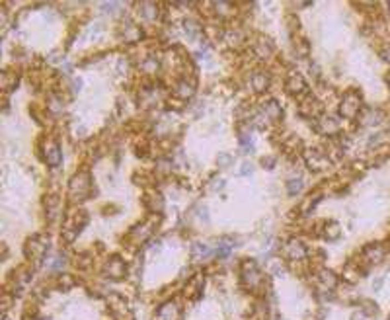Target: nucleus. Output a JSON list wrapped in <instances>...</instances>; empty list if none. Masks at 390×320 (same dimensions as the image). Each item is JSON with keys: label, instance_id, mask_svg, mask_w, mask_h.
<instances>
[{"label": "nucleus", "instance_id": "f257e3e1", "mask_svg": "<svg viewBox=\"0 0 390 320\" xmlns=\"http://www.w3.org/2000/svg\"><path fill=\"white\" fill-rule=\"evenodd\" d=\"M88 223V217L84 211H76V209H70L66 217H64V221H62V226H60V240L64 242V244H70V242H74L76 240V236L80 234V230H82V226Z\"/></svg>", "mask_w": 390, "mask_h": 320}, {"label": "nucleus", "instance_id": "f03ea898", "mask_svg": "<svg viewBox=\"0 0 390 320\" xmlns=\"http://www.w3.org/2000/svg\"><path fill=\"white\" fill-rule=\"evenodd\" d=\"M92 193V176L88 170H78L68 182V195L74 201H84Z\"/></svg>", "mask_w": 390, "mask_h": 320}, {"label": "nucleus", "instance_id": "7ed1b4c3", "mask_svg": "<svg viewBox=\"0 0 390 320\" xmlns=\"http://www.w3.org/2000/svg\"><path fill=\"white\" fill-rule=\"evenodd\" d=\"M242 283L252 291H258L264 287L266 275L260 271V267L254 260H248V258L242 260Z\"/></svg>", "mask_w": 390, "mask_h": 320}, {"label": "nucleus", "instance_id": "20e7f679", "mask_svg": "<svg viewBox=\"0 0 390 320\" xmlns=\"http://www.w3.org/2000/svg\"><path fill=\"white\" fill-rule=\"evenodd\" d=\"M361 109H363L361 94H359V92H355V90L345 92V96H343L341 104H339V107H337L339 115H341V117H345V119H353V117H357V115L361 113Z\"/></svg>", "mask_w": 390, "mask_h": 320}, {"label": "nucleus", "instance_id": "39448f33", "mask_svg": "<svg viewBox=\"0 0 390 320\" xmlns=\"http://www.w3.org/2000/svg\"><path fill=\"white\" fill-rule=\"evenodd\" d=\"M302 157H304V162L308 164V168L314 170V172H320V170L328 168L330 162H332L330 157H328V153H326L324 149H318V147L304 149V151H302Z\"/></svg>", "mask_w": 390, "mask_h": 320}, {"label": "nucleus", "instance_id": "423d86ee", "mask_svg": "<svg viewBox=\"0 0 390 320\" xmlns=\"http://www.w3.org/2000/svg\"><path fill=\"white\" fill-rule=\"evenodd\" d=\"M47 248H49V240L43 234H33V236L28 238V242L24 246V252H26V256L30 260H35L37 262V260H41L45 256Z\"/></svg>", "mask_w": 390, "mask_h": 320}, {"label": "nucleus", "instance_id": "0eeeda50", "mask_svg": "<svg viewBox=\"0 0 390 320\" xmlns=\"http://www.w3.org/2000/svg\"><path fill=\"white\" fill-rule=\"evenodd\" d=\"M285 92L289 96H293V98H299V100L302 96H306L308 94V86H306V80L302 78V74L291 70L287 74V78H285Z\"/></svg>", "mask_w": 390, "mask_h": 320}, {"label": "nucleus", "instance_id": "6e6552de", "mask_svg": "<svg viewBox=\"0 0 390 320\" xmlns=\"http://www.w3.org/2000/svg\"><path fill=\"white\" fill-rule=\"evenodd\" d=\"M299 113H300L302 117L318 119V117L322 115V102H320L316 96H312V94L308 92V94L302 96L300 102H299Z\"/></svg>", "mask_w": 390, "mask_h": 320}, {"label": "nucleus", "instance_id": "1a4fd4ad", "mask_svg": "<svg viewBox=\"0 0 390 320\" xmlns=\"http://www.w3.org/2000/svg\"><path fill=\"white\" fill-rule=\"evenodd\" d=\"M195 90H197V80L193 76H187L185 74V76H181V78H178L174 82V96L178 100H189V98H193Z\"/></svg>", "mask_w": 390, "mask_h": 320}, {"label": "nucleus", "instance_id": "9d476101", "mask_svg": "<svg viewBox=\"0 0 390 320\" xmlns=\"http://www.w3.org/2000/svg\"><path fill=\"white\" fill-rule=\"evenodd\" d=\"M154 228H156V221H147V223H139L135 224L131 230H129V240L135 242V244H143L147 242L152 234H154Z\"/></svg>", "mask_w": 390, "mask_h": 320}, {"label": "nucleus", "instance_id": "9b49d317", "mask_svg": "<svg viewBox=\"0 0 390 320\" xmlns=\"http://www.w3.org/2000/svg\"><path fill=\"white\" fill-rule=\"evenodd\" d=\"M281 252H283V256H285L287 260H291V262H300V260H304V258L308 256L306 246H304L300 240H297V238L287 240V242L283 244Z\"/></svg>", "mask_w": 390, "mask_h": 320}, {"label": "nucleus", "instance_id": "f8f14e48", "mask_svg": "<svg viewBox=\"0 0 390 320\" xmlns=\"http://www.w3.org/2000/svg\"><path fill=\"white\" fill-rule=\"evenodd\" d=\"M127 269H129V267H127V264H125L123 258L112 256V258L104 264V275L110 277V279H121V277L127 275Z\"/></svg>", "mask_w": 390, "mask_h": 320}, {"label": "nucleus", "instance_id": "ddd939ff", "mask_svg": "<svg viewBox=\"0 0 390 320\" xmlns=\"http://www.w3.org/2000/svg\"><path fill=\"white\" fill-rule=\"evenodd\" d=\"M250 84H252V90L262 94V92H268L270 86H271V74L270 70H264V68H256L250 76Z\"/></svg>", "mask_w": 390, "mask_h": 320}, {"label": "nucleus", "instance_id": "4468645a", "mask_svg": "<svg viewBox=\"0 0 390 320\" xmlns=\"http://www.w3.org/2000/svg\"><path fill=\"white\" fill-rule=\"evenodd\" d=\"M43 160L51 166V168H57L62 160V151H60V145L57 143L55 139H47L45 141V147H43Z\"/></svg>", "mask_w": 390, "mask_h": 320}, {"label": "nucleus", "instance_id": "2eb2a0df", "mask_svg": "<svg viewBox=\"0 0 390 320\" xmlns=\"http://www.w3.org/2000/svg\"><path fill=\"white\" fill-rule=\"evenodd\" d=\"M181 317V311H180V305L174 303V301H166L162 303L156 313H154V319L156 320H180Z\"/></svg>", "mask_w": 390, "mask_h": 320}, {"label": "nucleus", "instance_id": "dca6fc26", "mask_svg": "<svg viewBox=\"0 0 390 320\" xmlns=\"http://www.w3.org/2000/svg\"><path fill=\"white\" fill-rule=\"evenodd\" d=\"M316 129L322 135H339V119L334 115H320L316 119Z\"/></svg>", "mask_w": 390, "mask_h": 320}, {"label": "nucleus", "instance_id": "f3484780", "mask_svg": "<svg viewBox=\"0 0 390 320\" xmlns=\"http://www.w3.org/2000/svg\"><path fill=\"white\" fill-rule=\"evenodd\" d=\"M31 277H33V269H30V267H20L18 271H14V275H12L14 293H16V295L22 293V291L28 287V283H30Z\"/></svg>", "mask_w": 390, "mask_h": 320}, {"label": "nucleus", "instance_id": "a211bd4d", "mask_svg": "<svg viewBox=\"0 0 390 320\" xmlns=\"http://www.w3.org/2000/svg\"><path fill=\"white\" fill-rule=\"evenodd\" d=\"M139 16L149 24H156L160 18V6L156 2H143L139 4Z\"/></svg>", "mask_w": 390, "mask_h": 320}, {"label": "nucleus", "instance_id": "6ab92c4d", "mask_svg": "<svg viewBox=\"0 0 390 320\" xmlns=\"http://www.w3.org/2000/svg\"><path fill=\"white\" fill-rule=\"evenodd\" d=\"M260 111L266 115L268 121H281L283 119V107H281V104H279L277 100H266V102H262Z\"/></svg>", "mask_w": 390, "mask_h": 320}, {"label": "nucleus", "instance_id": "aec40b11", "mask_svg": "<svg viewBox=\"0 0 390 320\" xmlns=\"http://www.w3.org/2000/svg\"><path fill=\"white\" fill-rule=\"evenodd\" d=\"M139 100L145 107H154L160 100H162V94H160V88L156 86H145L139 94Z\"/></svg>", "mask_w": 390, "mask_h": 320}, {"label": "nucleus", "instance_id": "412c9836", "mask_svg": "<svg viewBox=\"0 0 390 320\" xmlns=\"http://www.w3.org/2000/svg\"><path fill=\"white\" fill-rule=\"evenodd\" d=\"M43 207H45V219L47 223H55L59 217V209H60V199L57 193H49L43 199Z\"/></svg>", "mask_w": 390, "mask_h": 320}, {"label": "nucleus", "instance_id": "4be33fe9", "mask_svg": "<svg viewBox=\"0 0 390 320\" xmlns=\"http://www.w3.org/2000/svg\"><path fill=\"white\" fill-rule=\"evenodd\" d=\"M223 39L226 41L228 47L238 49V47H242V45L246 43V33H244L240 28H228L223 33Z\"/></svg>", "mask_w": 390, "mask_h": 320}, {"label": "nucleus", "instance_id": "5701e85b", "mask_svg": "<svg viewBox=\"0 0 390 320\" xmlns=\"http://www.w3.org/2000/svg\"><path fill=\"white\" fill-rule=\"evenodd\" d=\"M119 35L123 37V41H141L145 33H143V30H141L137 24L125 22V24H121V28H119Z\"/></svg>", "mask_w": 390, "mask_h": 320}, {"label": "nucleus", "instance_id": "b1692460", "mask_svg": "<svg viewBox=\"0 0 390 320\" xmlns=\"http://www.w3.org/2000/svg\"><path fill=\"white\" fill-rule=\"evenodd\" d=\"M273 53H275V45H273V41L270 37L262 35V37H258L254 41V55H258L260 59H270Z\"/></svg>", "mask_w": 390, "mask_h": 320}, {"label": "nucleus", "instance_id": "393cba45", "mask_svg": "<svg viewBox=\"0 0 390 320\" xmlns=\"http://www.w3.org/2000/svg\"><path fill=\"white\" fill-rule=\"evenodd\" d=\"M143 201H145V205L149 207V211H152V213H160V211L164 209V197H162L158 192L147 193V195L143 197Z\"/></svg>", "mask_w": 390, "mask_h": 320}, {"label": "nucleus", "instance_id": "a878e982", "mask_svg": "<svg viewBox=\"0 0 390 320\" xmlns=\"http://www.w3.org/2000/svg\"><path fill=\"white\" fill-rule=\"evenodd\" d=\"M363 256L373 264V262H381L383 258H385V248H383V244H379V242H371V244H367L365 248H363Z\"/></svg>", "mask_w": 390, "mask_h": 320}, {"label": "nucleus", "instance_id": "bb28decb", "mask_svg": "<svg viewBox=\"0 0 390 320\" xmlns=\"http://www.w3.org/2000/svg\"><path fill=\"white\" fill-rule=\"evenodd\" d=\"M316 283H318L320 289H332L334 291V287L337 285V279L330 269H320L316 273Z\"/></svg>", "mask_w": 390, "mask_h": 320}, {"label": "nucleus", "instance_id": "cd10ccee", "mask_svg": "<svg viewBox=\"0 0 390 320\" xmlns=\"http://www.w3.org/2000/svg\"><path fill=\"white\" fill-rule=\"evenodd\" d=\"M158 68H160V61H158V57L156 55H147L145 59H143V63H141V70L145 72V74H154V72H158Z\"/></svg>", "mask_w": 390, "mask_h": 320}, {"label": "nucleus", "instance_id": "c85d7f7f", "mask_svg": "<svg viewBox=\"0 0 390 320\" xmlns=\"http://www.w3.org/2000/svg\"><path fill=\"white\" fill-rule=\"evenodd\" d=\"M320 199H322V193H320V192L308 193V195H306V199L299 205V211H300V213H308V211H312V209L320 203Z\"/></svg>", "mask_w": 390, "mask_h": 320}, {"label": "nucleus", "instance_id": "c756f323", "mask_svg": "<svg viewBox=\"0 0 390 320\" xmlns=\"http://www.w3.org/2000/svg\"><path fill=\"white\" fill-rule=\"evenodd\" d=\"M47 109H49V113H53V115L62 113V111H64L62 96H59V94H51V96H49V102H47Z\"/></svg>", "mask_w": 390, "mask_h": 320}, {"label": "nucleus", "instance_id": "7c9ffc66", "mask_svg": "<svg viewBox=\"0 0 390 320\" xmlns=\"http://www.w3.org/2000/svg\"><path fill=\"white\" fill-rule=\"evenodd\" d=\"M281 145H283V149H285L287 153H299V151H300L299 147H300L302 143H300V139H299L297 135H287V137L283 139Z\"/></svg>", "mask_w": 390, "mask_h": 320}, {"label": "nucleus", "instance_id": "2f4dec72", "mask_svg": "<svg viewBox=\"0 0 390 320\" xmlns=\"http://www.w3.org/2000/svg\"><path fill=\"white\" fill-rule=\"evenodd\" d=\"M183 32H185L191 39H195V37L201 35L203 28H201V24H197V22H193V20H185V22H183Z\"/></svg>", "mask_w": 390, "mask_h": 320}, {"label": "nucleus", "instance_id": "473e14b6", "mask_svg": "<svg viewBox=\"0 0 390 320\" xmlns=\"http://www.w3.org/2000/svg\"><path fill=\"white\" fill-rule=\"evenodd\" d=\"M191 256L193 258H207V256H211V248L205 242H193L191 244Z\"/></svg>", "mask_w": 390, "mask_h": 320}, {"label": "nucleus", "instance_id": "72a5a7b5", "mask_svg": "<svg viewBox=\"0 0 390 320\" xmlns=\"http://www.w3.org/2000/svg\"><path fill=\"white\" fill-rule=\"evenodd\" d=\"M302 192V180L300 178H291L287 180V193L289 195H299Z\"/></svg>", "mask_w": 390, "mask_h": 320}, {"label": "nucleus", "instance_id": "f704fd0d", "mask_svg": "<svg viewBox=\"0 0 390 320\" xmlns=\"http://www.w3.org/2000/svg\"><path fill=\"white\" fill-rule=\"evenodd\" d=\"M16 84H18V76L14 72H10V70H4V74H2V86H4V90L14 88Z\"/></svg>", "mask_w": 390, "mask_h": 320}, {"label": "nucleus", "instance_id": "c9c22d12", "mask_svg": "<svg viewBox=\"0 0 390 320\" xmlns=\"http://www.w3.org/2000/svg\"><path fill=\"white\" fill-rule=\"evenodd\" d=\"M213 6L219 16H230L234 12V8H232L234 4H230V2H213Z\"/></svg>", "mask_w": 390, "mask_h": 320}, {"label": "nucleus", "instance_id": "e433bc0d", "mask_svg": "<svg viewBox=\"0 0 390 320\" xmlns=\"http://www.w3.org/2000/svg\"><path fill=\"white\" fill-rule=\"evenodd\" d=\"M308 51H310L308 41H306V39H297V53L300 55V57H306Z\"/></svg>", "mask_w": 390, "mask_h": 320}, {"label": "nucleus", "instance_id": "4c0bfd02", "mask_svg": "<svg viewBox=\"0 0 390 320\" xmlns=\"http://www.w3.org/2000/svg\"><path fill=\"white\" fill-rule=\"evenodd\" d=\"M326 236L330 238V240H335V238H339V226L332 223L330 226H326Z\"/></svg>", "mask_w": 390, "mask_h": 320}, {"label": "nucleus", "instance_id": "58836bf2", "mask_svg": "<svg viewBox=\"0 0 390 320\" xmlns=\"http://www.w3.org/2000/svg\"><path fill=\"white\" fill-rule=\"evenodd\" d=\"M102 8H104V12H108V14H117L119 8H121V2H106V4H102Z\"/></svg>", "mask_w": 390, "mask_h": 320}, {"label": "nucleus", "instance_id": "ea45409f", "mask_svg": "<svg viewBox=\"0 0 390 320\" xmlns=\"http://www.w3.org/2000/svg\"><path fill=\"white\" fill-rule=\"evenodd\" d=\"M64 264H66V260H64L62 256H55V260L49 264V269H51V271H59V269L64 267Z\"/></svg>", "mask_w": 390, "mask_h": 320}, {"label": "nucleus", "instance_id": "a19ab883", "mask_svg": "<svg viewBox=\"0 0 390 320\" xmlns=\"http://www.w3.org/2000/svg\"><path fill=\"white\" fill-rule=\"evenodd\" d=\"M361 309H363V313H365L367 317L377 315V307H375V303H371V301H365V303L361 305Z\"/></svg>", "mask_w": 390, "mask_h": 320}, {"label": "nucleus", "instance_id": "79ce46f5", "mask_svg": "<svg viewBox=\"0 0 390 320\" xmlns=\"http://www.w3.org/2000/svg\"><path fill=\"white\" fill-rule=\"evenodd\" d=\"M260 164H262L264 168H268V170H273V168H275V159H273V157H264V159L260 160Z\"/></svg>", "mask_w": 390, "mask_h": 320}, {"label": "nucleus", "instance_id": "37998d69", "mask_svg": "<svg viewBox=\"0 0 390 320\" xmlns=\"http://www.w3.org/2000/svg\"><path fill=\"white\" fill-rule=\"evenodd\" d=\"M230 162H232V157H230V155H224L223 153V155H219V157H217V164H219L221 168H226Z\"/></svg>", "mask_w": 390, "mask_h": 320}, {"label": "nucleus", "instance_id": "c03bdc74", "mask_svg": "<svg viewBox=\"0 0 390 320\" xmlns=\"http://www.w3.org/2000/svg\"><path fill=\"white\" fill-rule=\"evenodd\" d=\"M156 170H160V172H170V170H172V162H170V160H160V162L156 164Z\"/></svg>", "mask_w": 390, "mask_h": 320}, {"label": "nucleus", "instance_id": "a18cd8bd", "mask_svg": "<svg viewBox=\"0 0 390 320\" xmlns=\"http://www.w3.org/2000/svg\"><path fill=\"white\" fill-rule=\"evenodd\" d=\"M252 172H254V166H252V164H248V162H244V164H242V168H240V174H242V176H250Z\"/></svg>", "mask_w": 390, "mask_h": 320}, {"label": "nucleus", "instance_id": "49530a36", "mask_svg": "<svg viewBox=\"0 0 390 320\" xmlns=\"http://www.w3.org/2000/svg\"><path fill=\"white\" fill-rule=\"evenodd\" d=\"M197 217H199V219H203L205 223H209V213H207V207H199V211H197Z\"/></svg>", "mask_w": 390, "mask_h": 320}, {"label": "nucleus", "instance_id": "de8ad7c7", "mask_svg": "<svg viewBox=\"0 0 390 320\" xmlns=\"http://www.w3.org/2000/svg\"><path fill=\"white\" fill-rule=\"evenodd\" d=\"M224 188V182L223 180H221V182H215V184H213V190H223Z\"/></svg>", "mask_w": 390, "mask_h": 320}, {"label": "nucleus", "instance_id": "09e8293b", "mask_svg": "<svg viewBox=\"0 0 390 320\" xmlns=\"http://www.w3.org/2000/svg\"><path fill=\"white\" fill-rule=\"evenodd\" d=\"M383 57H385V61H387V63H390V49H387V51H385V55H383Z\"/></svg>", "mask_w": 390, "mask_h": 320}, {"label": "nucleus", "instance_id": "8fccbe9b", "mask_svg": "<svg viewBox=\"0 0 390 320\" xmlns=\"http://www.w3.org/2000/svg\"><path fill=\"white\" fill-rule=\"evenodd\" d=\"M387 84H389V88H390V72L387 74Z\"/></svg>", "mask_w": 390, "mask_h": 320}, {"label": "nucleus", "instance_id": "3c124183", "mask_svg": "<svg viewBox=\"0 0 390 320\" xmlns=\"http://www.w3.org/2000/svg\"><path fill=\"white\" fill-rule=\"evenodd\" d=\"M389 12H390V2H389Z\"/></svg>", "mask_w": 390, "mask_h": 320}, {"label": "nucleus", "instance_id": "603ef678", "mask_svg": "<svg viewBox=\"0 0 390 320\" xmlns=\"http://www.w3.org/2000/svg\"><path fill=\"white\" fill-rule=\"evenodd\" d=\"M389 320H390V315H389Z\"/></svg>", "mask_w": 390, "mask_h": 320}]
</instances>
